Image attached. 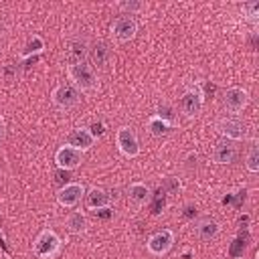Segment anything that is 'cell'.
Masks as SVG:
<instances>
[{
    "label": "cell",
    "instance_id": "cell-1",
    "mask_svg": "<svg viewBox=\"0 0 259 259\" xmlns=\"http://www.w3.org/2000/svg\"><path fill=\"white\" fill-rule=\"evenodd\" d=\"M67 77L79 93H91L99 87V77H97L93 65H89V63L67 65Z\"/></svg>",
    "mask_w": 259,
    "mask_h": 259
},
{
    "label": "cell",
    "instance_id": "cell-2",
    "mask_svg": "<svg viewBox=\"0 0 259 259\" xmlns=\"http://www.w3.org/2000/svg\"><path fill=\"white\" fill-rule=\"evenodd\" d=\"M61 247H63L61 237L53 229H42L32 243V253L38 259H55L61 253Z\"/></svg>",
    "mask_w": 259,
    "mask_h": 259
},
{
    "label": "cell",
    "instance_id": "cell-3",
    "mask_svg": "<svg viewBox=\"0 0 259 259\" xmlns=\"http://www.w3.org/2000/svg\"><path fill=\"white\" fill-rule=\"evenodd\" d=\"M51 101H53L55 107L67 111V109H73V107L79 105V101H81V93H79L71 83H61V85H57V87L53 89V93H51Z\"/></svg>",
    "mask_w": 259,
    "mask_h": 259
},
{
    "label": "cell",
    "instance_id": "cell-4",
    "mask_svg": "<svg viewBox=\"0 0 259 259\" xmlns=\"http://www.w3.org/2000/svg\"><path fill=\"white\" fill-rule=\"evenodd\" d=\"M115 146L125 158H136L140 154V140H138V134L134 132V127H130V125L117 127Z\"/></svg>",
    "mask_w": 259,
    "mask_h": 259
},
{
    "label": "cell",
    "instance_id": "cell-5",
    "mask_svg": "<svg viewBox=\"0 0 259 259\" xmlns=\"http://www.w3.org/2000/svg\"><path fill=\"white\" fill-rule=\"evenodd\" d=\"M174 247V233L170 229H162V231H156L148 237L146 241V249L150 255L154 257H164L170 249Z\"/></svg>",
    "mask_w": 259,
    "mask_h": 259
},
{
    "label": "cell",
    "instance_id": "cell-6",
    "mask_svg": "<svg viewBox=\"0 0 259 259\" xmlns=\"http://www.w3.org/2000/svg\"><path fill=\"white\" fill-rule=\"evenodd\" d=\"M109 30H111V34H113L115 40H119V42H130V40H134L136 34H138V22H136L134 16L121 14V16H117V18L111 22Z\"/></svg>",
    "mask_w": 259,
    "mask_h": 259
},
{
    "label": "cell",
    "instance_id": "cell-7",
    "mask_svg": "<svg viewBox=\"0 0 259 259\" xmlns=\"http://www.w3.org/2000/svg\"><path fill=\"white\" fill-rule=\"evenodd\" d=\"M217 132L225 138V140H231V142H239L245 138L247 134V127L243 123V119L235 117V115H229V117H221L217 121Z\"/></svg>",
    "mask_w": 259,
    "mask_h": 259
},
{
    "label": "cell",
    "instance_id": "cell-8",
    "mask_svg": "<svg viewBox=\"0 0 259 259\" xmlns=\"http://www.w3.org/2000/svg\"><path fill=\"white\" fill-rule=\"evenodd\" d=\"M85 196V186L81 182H67L57 190V202L63 208H75Z\"/></svg>",
    "mask_w": 259,
    "mask_h": 259
},
{
    "label": "cell",
    "instance_id": "cell-9",
    "mask_svg": "<svg viewBox=\"0 0 259 259\" xmlns=\"http://www.w3.org/2000/svg\"><path fill=\"white\" fill-rule=\"evenodd\" d=\"M204 105V93L200 87H190L180 97V109L186 117H196Z\"/></svg>",
    "mask_w": 259,
    "mask_h": 259
},
{
    "label": "cell",
    "instance_id": "cell-10",
    "mask_svg": "<svg viewBox=\"0 0 259 259\" xmlns=\"http://www.w3.org/2000/svg\"><path fill=\"white\" fill-rule=\"evenodd\" d=\"M249 103V93L243 87H229L223 95V107L227 113H241Z\"/></svg>",
    "mask_w": 259,
    "mask_h": 259
},
{
    "label": "cell",
    "instance_id": "cell-11",
    "mask_svg": "<svg viewBox=\"0 0 259 259\" xmlns=\"http://www.w3.org/2000/svg\"><path fill=\"white\" fill-rule=\"evenodd\" d=\"M81 162H83V152H79V150H75V148H71V146H67V144H63V146L55 152V164H57L59 170L71 172V170L79 168Z\"/></svg>",
    "mask_w": 259,
    "mask_h": 259
},
{
    "label": "cell",
    "instance_id": "cell-12",
    "mask_svg": "<svg viewBox=\"0 0 259 259\" xmlns=\"http://www.w3.org/2000/svg\"><path fill=\"white\" fill-rule=\"evenodd\" d=\"M95 140H97V138L91 134L89 127L79 125V127H73V130L67 134L65 144L71 146V148H75V150H79V152H87V150H91V148L95 146Z\"/></svg>",
    "mask_w": 259,
    "mask_h": 259
},
{
    "label": "cell",
    "instance_id": "cell-13",
    "mask_svg": "<svg viewBox=\"0 0 259 259\" xmlns=\"http://www.w3.org/2000/svg\"><path fill=\"white\" fill-rule=\"evenodd\" d=\"M85 208L87 210H101V208H109L111 206V196L107 190L93 186L89 190H85Z\"/></svg>",
    "mask_w": 259,
    "mask_h": 259
},
{
    "label": "cell",
    "instance_id": "cell-14",
    "mask_svg": "<svg viewBox=\"0 0 259 259\" xmlns=\"http://www.w3.org/2000/svg\"><path fill=\"white\" fill-rule=\"evenodd\" d=\"M235 156H237V146H235V142H231V140L221 138V140L214 144V148H212V162H214V164H221V166L231 164V162L235 160Z\"/></svg>",
    "mask_w": 259,
    "mask_h": 259
},
{
    "label": "cell",
    "instance_id": "cell-15",
    "mask_svg": "<svg viewBox=\"0 0 259 259\" xmlns=\"http://www.w3.org/2000/svg\"><path fill=\"white\" fill-rule=\"evenodd\" d=\"M111 57H113V53H111V49H109V45L105 40H95L91 45V63L93 65L105 69L111 63Z\"/></svg>",
    "mask_w": 259,
    "mask_h": 259
},
{
    "label": "cell",
    "instance_id": "cell-16",
    "mask_svg": "<svg viewBox=\"0 0 259 259\" xmlns=\"http://www.w3.org/2000/svg\"><path fill=\"white\" fill-rule=\"evenodd\" d=\"M65 227L71 235H83L89 227V219L83 210H71L65 219Z\"/></svg>",
    "mask_w": 259,
    "mask_h": 259
},
{
    "label": "cell",
    "instance_id": "cell-17",
    "mask_svg": "<svg viewBox=\"0 0 259 259\" xmlns=\"http://www.w3.org/2000/svg\"><path fill=\"white\" fill-rule=\"evenodd\" d=\"M127 196H130V200L134 202V204H138V206H144L146 202H150V186L148 184H144V182H132L130 186H127Z\"/></svg>",
    "mask_w": 259,
    "mask_h": 259
},
{
    "label": "cell",
    "instance_id": "cell-18",
    "mask_svg": "<svg viewBox=\"0 0 259 259\" xmlns=\"http://www.w3.org/2000/svg\"><path fill=\"white\" fill-rule=\"evenodd\" d=\"M194 229H196L198 239H202V241H210L221 233V225L214 219H200Z\"/></svg>",
    "mask_w": 259,
    "mask_h": 259
},
{
    "label": "cell",
    "instance_id": "cell-19",
    "mask_svg": "<svg viewBox=\"0 0 259 259\" xmlns=\"http://www.w3.org/2000/svg\"><path fill=\"white\" fill-rule=\"evenodd\" d=\"M146 125H148V132H150L152 136H156V138H162V136L170 134V132L176 127L174 123H168V121H164V119H162V117H158L156 113H152V115L148 117Z\"/></svg>",
    "mask_w": 259,
    "mask_h": 259
},
{
    "label": "cell",
    "instance_id": "cell-20",
    "mask_svg": "<svg viewBox=\"0 0 259 259\" xmlns=\"http://www.w3.org/2000/svg\"><path fill=\"white\" fill-rule=\"evenodd\" d=\"M245 168L251 174L259 172V142H257V138H251V142L247 146V152H245Z\"/></svg>",
    "mask_w": 259,
    "mask_h": 259
},
{
    "label": "cell",
    "instance_id": "cell-21",
    "mask_svg": "<svg viewBox=\"0 0 259 259\" xmlns=\"http://www.w3.org/2000/svg\"><path fill=\"white\" fill-rule=\"evenodd\" d=\"M85 57H87V45L83 40H73L67 49V63L69 65L85 63Z\"/></svg>",
    "mask_w": 259,
    "mask_h": 259
},
{
    "label": "cell",
    "instance_id": "cell-22",
    "mask_svg": "<svg viewBox=\"0 0 259 259\" xmlns=\"http://www.w3.org/2000/svg\"><path fill=\"white\" fill-rule=\"evenodd\" d=\"M42 51H45V40H42L38 34H32V36L26 40V45H24V49H22V53H20V59L24 61V59L38 57Z\"/></svg>",
    "mask_w": 259,
    "mask_h": 259
},
{
    "label": "cell",
    "instance_id": "cell-23",
    "mask_svg": "<svg viewBox=\"0 0 259 259\" xmlns=\"http://www.w3.org/2000/svg\"><path fill=\"white\" fill-rule=\"evenodd\" d=\"M156 115H158V117H162L164 121H168V123H174V125H176V121H174V107H172V105H168V103L158 105Z\"/></svg>",
    "mask_w": 259,
    "mask_h": 259
},
{
    "label": "cell",
    "instance_id": "cell-24",
    "mask_svg": "<svg viewBox=\"0 0 259 259\" xmlns=\"http://www.w3.org/2000/svg\"><path fill=\"white\" fill-rule=\"evenodd\" d=\"M117 8L123 10L127 16H132L134 12L144 10V4H142V2H134V0H130V2H117Z\"/></svg>",
    "mask_w": 259,
    "mask_h": 259
},
{
    "label": "cell",
    "instance_id": "cell-25",
    "mask_svg": "<svg viewBox=\"0 0 259 259\" xmlns=\"http://www.w3.org/2000/svg\"><path fill=\"white\" fill-rule=\"evenodd\" d=\"M162 188H164L166 192H178V190L182 188V184H180V180H178L176 176H164Z\"/></svg>",
    "mask_w": 259,
    "mask_h": 259
},
{
    "label": "cell",
    "instance_id": "cell-26",
    "mask_svg": "<svg viewBox=\"0 0 259 259\" xmlns=\"http://www.w3.org/2000/svg\"><path fill=\"white\" fill-rule=\"evenodd\" d=\"M243 10L247 12V16H249L251 20H255L257 14H259V2H247V4L243 6Z\"/></svg>",
    "mask_w": 259,
    "mask_h": 259
},
{
    "label": "cell",
    "instance_id": "cell-27",
    "mask_svg": "<svg viewBox=\"0 0 259 259\" xmlns=\"http://www.w3.org/2000/svg\"><path fill=\"white\" fill-rule=\"evenodd\" d=\"M196 164H198V154H196V152H190V154L186 156V168L192 170V168H196Z\"/></svg>",
    "mask_w": 259,
    "mask_h": 259
},
{
    "label": "cell",
    "instance_id": "cell-28",
    "mask_svg": "<svg viewBox=\"0 0 259 259\" xmlns=\"http://www.w3.org/2000/svg\"><path fill=\"white\" fill-rule=\"evenodd\" d=\"M89 130H91V134H93V136H95V138H99V136H101V134H103V132H105V130H103V125H101V123H93V125H91V127H89Z\"/></svg>",
    "mask_w": 259,
    "mask_h": 259
},
{
    "label": "cell",
    "instance_id": "cell-29",
    "mask_svg": "<svg viewBox=\"0 0 259 259\" xmlns=\"http://www.w3.org/2000/svg\"><path fill=\"white\" fill-rule=\"evenodd\" d=\"M2 136H4V130H2V125H0V140H2Z\"/></svg>",
    "mask_w": 259,
    "mask_h": 259
},
{
    "label": "cell",
    "instance_id": "cell-30",
    "mask_svg": "<svg viewBox=\"0 0 259 259\" xmlns=\"http://www.w3.org/2000/svg\"><path fill=\"white\" fill-rule=\"evenodd\" d=\"M237 259H243V257H237Z\"/></svg>",
    "mask_w": 259,
    "mask_h": 259
}]
</instances>
